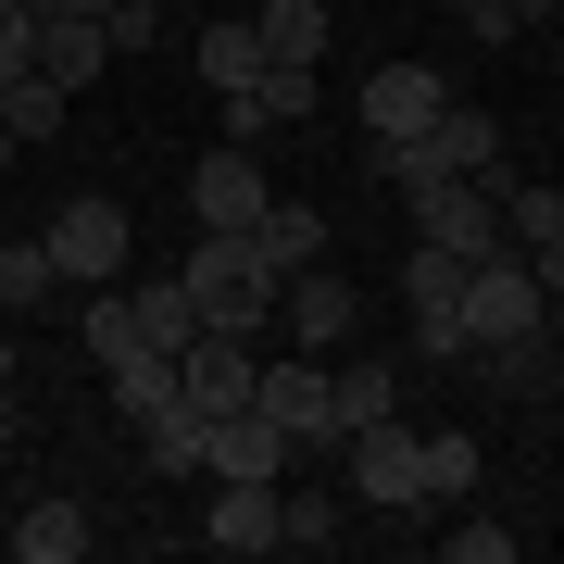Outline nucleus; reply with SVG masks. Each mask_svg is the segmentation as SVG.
<instances>
[{
    "mask_svg": "<svg viewBox=\"0 0 564 564\" xmlns=\"http://www.w3.org/2000/svg\"><path fill=\"white\" fill-rule=\"evenodd\" d=\"M176 276H188V302H202V326H226V339H263V326H276V263L251 251V226H202Z\"/></svg>",
    "mask_w": 564,
    "mask_h": 564,
    "instance_id": "nucleus-1",
    "label": "nucleus"
},
{
    "mask_svg": "<svg viewBox=\"0 0 564 564\" xmlns=\"http://www.w3.org/2000/svg\"><path fill=\"white\" fill-rule=\"evenodd\" d=\"M39 239H51V263H63V276L113 289V276H126V251H139V214H126L113 188H76V202H63V214L39 226Z\"/></svg>",
    "mask_w": 564,
    "mask_h": 564,
    "instance_id": "nucleus-2",
    "label": "nucleus"
},
{
    "mask_svg": "<svg viewBox=\"0 0 564 564\" xmlns=\"http://www.w3.org/2000/svg\"><path fill=\"white\" fill-rule=\"evenodd\" d=\"M402 214H414V239H440V251H502V176H426L402 188Z\"/></svg>",
    "mask_w": 564,
    "mask_h": 564,
    "instance_id": "nucleus-3",
    "label": "nucleus"
},
{
    "mask_svg": "<svg viewBox=\"0 0 564 564\" xmlns=\"http://www.w3.org/2000/svg\"><path fill=\"white\" fill-rule=\"evenodd\" d=\"M351 502H377V514H426V426H402V414L351 426Z\"/></svg>",
    "mask_w": 564,
    "mask_h": 564,
    "instance_id": "nucleus-4",
    "label": "nucleus"
},
{
    "mask_svg": "<svg viewBox=\"0 0 564 564\" xmlns=\"http://www.w3.org/2000/svg\"><path fill=\"white\" fill-rule=\"evenodd\" d=\"M402 302H414V351L426 364H464V251L414 239L402 251Z\"/></svg>",
    "mask_w": 564,
    "mask_h": 564,
    "instance_id": "nucleus-5",
    "label": "nucleus"
},
{
    "mask_svg": "<svg viewBox=\"0 0 564 564\" xmlns=\"http://www.w3.org/2000/svg\"><path fill=\"white\" fill-rule=\"evenodd\" d=\"M202 540L214 552H276L289 540V477H214V502H202Z\"/></svg>",
    "mask_w": 564,
    "mask_h": 564,
    "instance_id": "nucleus-6",
    "label": "nucleus"
},
{
    "mask_svg": "<svg viewBox=\"0 0 564 564\" xmlns=\"http://www.w3.org/2000/svg\"><path fill=\"white\" fill-rule=\"evenodd\" d=\"M202 477H289V426L263 414V402L202 414Z\"/></svg>",
    "mask_w": 564,
    "mask_h": 564,
    "instance_id": "nucleus-7",
    "label": "nucleus"
},
{
    "mask_svg": "<svg viewBox=\"0 0 564 564\" xmlns=\"http://www.w3.org/2000/svg\"><path fill=\"white\" fill-rule=\"evenodd\" d=\"M251 402L289 426V452L339 440V414H326V364H314V351H289V364H251Z\"/></svg>",
    "mask_w": 564,
    "mask_h": 564,
    "instance_id": "nucleus-8",
    "label": "nucleus"
},
{
    "mask_svg": "<svg viewBox=\"0 0 564 564\" xmlns=\"http://www.w3.org/2000/svg\"><path fill=\"white\" fill-rule=\"evenodd\" d=\"M276 188H263V163H251V139H226V151H202L188 163V226H251Z\"/></svg>",
    "mask_w": 564,
    "mask_h": 564,
    "instance_id": "nucleus-9",
    "label": "nucleus"
},
{
    "mask_svg": "<svg viewBox=\"0 0 564 564\" xmlns=\"http://www.w3.org/2000/svg\"><path fill=\"white\" fill-rule=\"evenodd\" d=\"M251 364H263V339H226V326H202V339L176 351V402H188V414L251 402Z\"/></svg>",
    "mask_w": 564,
    "mask_h": 564,
    "instance_id": "nucleus-10",
    "label": "nucleus"
},
{
    "mask_svg": "<svg viewBox=\"0 0 564 564\" xmlns=\"http://www.w3.org/2000/svg\"><path fill=\"white\" fill-rule=\"evenodd\" d=\"M276 126H314V63H263L251 88H226V139H276Z\"/></svg>",
    "mask_w": 564,
    "mask_h": 564,
    "instance_id": "nucleus-11",
    "label": "nucleus"
},
{
    "mask_svg": "<svg viewBox=\"0 0 564 564\" xmlns=\"http://www.w3.org/2000/svg\"><path fill=\"white\" fill-rule=\"evenodd\" d=\"M276 326H289L302 351H339V339H351V276H326V263L276 276Z\"/></svg>",
    "mask_w": 564,
    "mask_h": 564,
    "instance_id": "nucleus-12",
    "label": "nucleus"
},
{
    "mask_svg": "<svg viewBox=\"0 0 564 564\" xmlns=\"http://www.w3.org/2000/svg\"><path fill=\"white\" fill-rule=\"evenodd\" d=\"M440 101H452L440 63H377V76H364V126H377V139H414Z\"/></svg>",
    "mask_w": 564,
    "mask_h": 564,
    "instance_id": "nucleus-13",
    "label": "nucleus"
},
{
    "mask_svg": "<svg viewBox=\"0 0 564 564\" xmlns=\"http://www.w3.org/2000/svg\"><path fill=\"white\" fill-rule=\"evenodd\" d=\"M101 51H113V39H101V13H39V76L63 88V101L101 76Z\"/></svg>",
    "mask_w": 564,
    "mask_h": 564,
    "instance_id": "nucleus-14",
    "label": "nucleus"
},
{
    "mask_svg": "<svg viewBox=\"0 0 564 564\" xmlns=\"http://www.w3.org/2000/svg\"><path fill=\"white\" fill-rule=\"evenodd\" d=\"M251 251L276 263V276H302V263H326V214L314 202H263L251 214Z\"/></svg>",
    "mask_w": 564,
    "mask_h": 564,
    "instance_id": "nucleus-15",
    "label": "nucleus"
},
{
    "mask_svg": "<svg viewBox=\"0 0 564 564\" xmlns=\"http://www.w3.org/2000/svg\"><path fill=\"white\" fill-rule=\"evenodd\" d=\"M126 314H139V339H151V351H188V339H202V302H188V276H139V289H126Z\"/></svg>",
    "mask_w": 564,
    "mask_h": 564,
    "instance_id": "nucleus-16",
    "label": "nucleus"
},
{
    "mask_svg": "<svg viewBox=\"0 0 564 564\" xmlns=\"http://www.w3.org/2000/svg\"><path fill=\"white\" fill-rule=\"evenodd\" d=\"M13 552H25V564H76V552H88V502H25V514H13Z\"/></svg>",
    "mask_w": 564,
    "mask_h": 564,
    "instance_id": "nucleus-17",
    "label": "nucleus"
},
{
    "mask_svg": "<svg viewBox=\"0 0 564 564\" xmlns=\"http://www.w3.org/2000/svg\"><path fill=\"white\" fill-rule=\"evenodd\" d=\"M326 414H339V440H351V426L402 414V377H389V364H339V377H326Z\"/></svg>",
    "mask_w": 564,
    "mask_h": 564,
    "instance_id": "nucleus-18",
    "label": "nucleus"
},
{
    "mask_svg": "<svg viewBox=\"0 0 564 564\" xmlns=\"http://www.w3.org/2000/svg\"><path fill=\"white\" fill-rule=\"evenodd\" d=\"M101 389H113V414L139 426V414L176 402V351H126V364H101Z\"/></svg>",
    "mask_w": 564,
    "mask_h": 564,
    "instance_id": "nucleus-19",
    "label": "nucleus"
},
{
    "mask_svg": "<svg viewBox=\"0 0 564 564\" xmlns=\"http://www.w3.org/2000/svg\"><path fill=\"white\" fill-rule=\"evenodd\" d=\"M139 464H151V477H202V414H188V402L139 414Z\"/></svg>",
    "mask_w": 564,
    "mask_h": 564,
    "instance_id": "nucleus-20",
    "label": "nucleus"
},
{
    "mask_svg": "<svg viewBox=\"0 0 564 564\" xmlns=\"http://www.w3.org/2000/svg\"><path fill=\"white\" fill-rule=\"evenodd\" d=\"M477 426H426V514H440V502H464V489H477Z\"/></svg>",
    "mask_w": 564,
    "mask_h": 564,
    "instance_id": "nucleus-21",
    "label": "nucleus"
},
{
    "mask_svg": "<svg viewBox=\"0 0 564 564\" xmlns=\"http://www.w3.org/2000/svg\"><path fill=\"white\" fill-rule=\"evenodd\" d=\"M251 25H263V63H314L326 51V0H263Z\"/></svg>",
    "mask_w": 564,
    "mask_h": 564,
    "instance_id": "nucleus-22",
    "label": "nucleus"
},
{
    "mask_svg": "<svg viewBox=\"0 0 564 564\" xmlns=\"http://www.w3.org/2000/svg\"><path fill=\"white\" fill-rule=\"evenodd\" d=\"M263 76V25H202V88L226 101V88H251Z\"/></svg>",
    "mask_w": 564,
    "mask_h": 564,
    "instance_id": "nucleus-23",
    "label": "nucleus"
},
{
    "mask_svg": "<svg viewBox=\"0 0 564 564\" xmlns=\"http://www.w3.org/2000/svg\"><path fill=\"white\" fill-rule=\"evenodd\" d=\"M51 239H0V314H25V302H51Z\"/></svg>",
    "mask_w": 564,
    "mask_h": 564,
    "instance_id": "nucleus-24",
    "label": "nucleus"
},
{
    "mask_svg": "<svg viewBox=\"0 0 564 564\" xmlns=\"http://www.w3.org/2000/svg\"><path fill=\"white\" fill-rule=\"evenodd\" d=\"M0 126H13V139H63V88L51 76H13V88H0Z\"/></svg>",
    "mask_w": 564,
    "mask_h": 564,
    "instance_id": "nucleus-25",
    "label": "nucleus"
},
{
    "mask_svg": "<svg viewBox=\"0 0 564 564\" xmlns=\"http://www.w3.org/2000/svg\"><path fill=\"white\" fill-rule=\"evenodd\" d=\"M502 239H514V251L564 239V188H502Z\"/></svg>",
    "mask_w": 564,
    "mask_h": 564,
    "instance_id": "nucleus-26",
    "label": "nucleus"
},
{
    "mask_svg": "<svg viewBox=\"0 0 564 564\" xmlns=\"http://www.w3.org/2000/svg\"><path fill=\"white\" fill-rule=\"evenodd\" d=\"M76 326H88V364H126V351H151V339H139V314H126V289H101V302H88Z\"/></svg>",
    "mask_w": 564,
    "mask_h": 564,
    "instance_id": "nucleus-27",
    "label": "nucleus"
},
{
    "mask_svg": "<svg viewBox=\"0 0 564 564\" xmlns=\"http://www.w3.org/2000/svg\"><path fill=\"white\" fill-rule=\"evenodd\" d=\"M339 540V489H289V540L276 552H326Z\"/></svg>",
    "mask_w": 564,
    "mask_h": 564,
    "instance_id": "nucleus-28",
    "label": "nucleus"
},
{
    "mask_svg": "<svg viewBox=\"0 0 564 564\" xmlns=\"http://www.w3.org/2000/svg\"><path fill=\"white\" fill-rule=\"evenodd\" d=\"M13 76H39V13L0 0V88H13Z\"/></svg>",
    "mask_w": 564,
    "mask_h": 564,
    "instance_id": "nucleus-29",
    "label": "nucleus"
},
{
    "mask_svg": "<svg viewBox=\"0 0 564 564\" xmlns=\"http://www.w3.org/2000/svg\"><path fill=\"white\" fill-rule=\"evenodd\" d=\"M552 13H564V0H477L464 25H477V39H527V25H552Z\"/></svg>",
    "mask_w": 564,
    "mask_h": 564,
    "instance_id": "nucleus-30",
    "label": "nucleus"
},
{
    "mask_svg": "<svg viewBox=\"0 0 564 564\" xmlns=\"http://www.w3.org/2000/svg\"><path fill=\"white\" fill-rule=\"evenodd\" d=\"M101 39H113V51H151V39H163V0H113Z\"/></svg>",
    "mask_w": 564,
    "mask_h": 564,
    "instance_id": "nucleus-31",
    "label": "nucleus"
},
{
    "mask_svg": "<svg viewBox=\"0 0 564 564\" xmlns=\"http://www.w3.org/2000/svg\"><path fill=\"white\" fill-rule=\"evenodd\" d=\"M452 564H514V527H440Z\"/></svg>",
    "mask_w": 564,
    "mask_h": 564,
    "instance_id": "nucleus-32",
    "label": "nucleus"
},
{
    "mask_svg": "<svg viewBox=\"0 0 564 564\" xmlns=\"http://www.w3.org/2000/svg\"><path fill=\"white\" fill-rule=\"evenodd\" d=\"M527 276H540V302H552V326H564V239H540V251H527Z\"/></svg>",
    "mask_w": 564,
    "mask_h": 564,
    "instance_id": "nucleus-33",
    "label": "nucleus"
},
{
    "mask_svg": "<svg viewBox=\"0 0 564 564\" xmlns=\"http://www.w3.org/2000/svg\"><path fill=\"white\" fill-rule=\"evenodd\" d=\"M13 440H25V426H13V389H0V452H13Z\"/></svg>",
    "mask_w": 564,
    "mask_h": 564,
    "instance_id": "nucleus-34",
    "label": "nucleus"
},
{
    "mask_svg": "<svg viewBox=\"0 0 564 564\" xmlns=\"http://www.w3.org/2000/svg\"><path fill=\"white\" fill-rule=\"evenodd\" d=\"M0 389H13V326H0Z\"/></svg>",
    "mask_w": 564,
    "mask_h": 564,
    "instance_id": "nucleus-35",
    "label": "nucleus"
},
{
    "mask_svg": "<svg viewBox=\"0 0 564 564\" xmlns=\"http://www.w3.org/2000/svg\"><path fill=\"white\" fill-rule=\"evenodd\" d=\"M13 151H25V139H13V126H0V163H13Z\"/></svg>",
    "mask_w": 564,
    "mask_h": 564,
    "instance_id": "nucleus-36",
    "label": "nucleus"
},
{
    "mask_svg": "<svg viewBox=\"0 0 564 564\" xmlns=\"http://www.w3.org/2000/svg\"><path fill=\"white\" fill-rule=\"evenodd\" d=\"M440 13H477V0H440Z\"/></svg>",
    "mask_w": 564,
    "mask_h": 564,
    "instance_id": "nucleus-37",
    "label": "nucleus"
}]
</instances>
